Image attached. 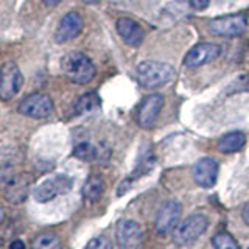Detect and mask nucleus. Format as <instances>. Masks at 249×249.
Returning <instances> with one entry per match:
<instances>
[{
    "mask_svg": "<svg viewBox=\"0 0 249 249\" xmlns=\"http://www.w3.org/2000/svg\"><path fill=\"white\" fill-rule=\"evenodd\" d=\"M175 78V69L159 61H145L137 66V80L146 89H158Z\"/></svg>",
    "mask_w": 249,
    "mask_h": 249,
    "instance_id": "1",
    "label": "nucleus"
},
{
    "mask_svg": "<svg viewBox=\"0 0 249 249\" xmlns=\"http://www.w3.org/2000/svg\"><path fill=\"white\" fill-rule=\"evenodd\" d=\"M62 70L70 81L76 84H88L95 76V66L89 56L81 52H70L62 58Z\"/></svg>",
    "mask_w": 249,
    "mask_h": 249,
    "instance_id": "2",
    "label": "nucleus"
},
{
    "mask_svg": "<svg viewBox=\"0 0 249 249\" xmlns=\"http://www.w3.org/2000/svg\"><path fill=\"white\" fill-rule=\"evenodd\" d=\"M209 221L204 215H192L173 229V241L178 246H189L196 241L207 229Z\"/></svg>",
    "mask_w": 249,
    "mask_h": 249,
    "instance_id": "3",
    "label": "nucleus"
},
{
    "mask_svg": "<svg viewBox=\"0 0 249 249\" xmlns=\"http://www.w3.org/2000/svg\"><path fill=\"white\" fill-rule=\"evenodd\" d=\"M73 181L72 178L67 175H54L47 178L39 185L35 187L33 198L36 202H50L54 198L66 195L72 190Z\"/></svg>",
    "mask_w": 249,
    "mask_h": 249,
    "instance_id": "4",
    "label": "nucleus"
},
{
    "mask_svg": "<svg viewBox=\"0 0 249 249\" xmlns=\"http://www.w3.org/2000/svg\"><path fill=\"white\" fill-rule=\"evenodd\" d=\"M210 31L220 37H237L241 36L248 28V19L245 14H228L216 18L210 22Z\"/></svg>",
    "mask_w": 249,
    "mask_h": 249,
    "instance_id": "5",
    "label": "nucleus"
},
{
    "mask_svg": "<svg viewBox=\"0 0 249 249\" xmlns=\"http://www.w3.org/2000/svg\"><path fill=\"white\" fill-rule=\"evenodd\" d=\"M115 237L120 249H140L145 238V232L137 221L122 220L117 224Z\"/></svg>",
    "mask_w": 249,
    "mask_h": 249,
    "instance_id": "6",
    "label": "nucleus"
},
{
    "mask_svg": "<svg viewBox=\"0 0 249 249\" xmlns=\"http://www.w3.org/2000/svg\"><path fill=\"white\" fill-rule=\"evenodd\" d=\"M53 101L45 93H31L19 103V112L31 119H45L53 112Z\"/></svg>",
    "mask_w": 249,
    "mask_h": 249,
    "instance_id": "7",
    "label": "nucleus"
},
{
    "mask_svg": "<svg viewBox=\"0 0 249 249\" xmlns=\"http://www.w3.org/2000/svg\"><path fill=\"white\" fill-rule=\"evenodd\" d=\"M23 84V76L16 62H6L0 69V98L11 100Z\"/></svg>",
    "mask_w": 249,
    "mask_h": 249,
    "instance_id": "8",
    "label": "nucleus"
},
{
    "mask_svg": "<svg viewBox=\"0 0 249 249\" xmlns=\"http://www.w3.org/2000/svg\"><path fill=\"white\" fill-rule=\"evenodd\" d=\"M221 54V47L212 44V42H201L196 44L195 47L189 50V53L184 58V66L185 67H199L209 64V62L215 61L216 58H220Z\"/></svg>",
    "mask_w": 249,
    "mask_h": 249,
    "instance_id": "9",
    "label": "nucleus"
},
{
    "mask_svg": "<svg viewBox=\"0 0 249 249\" xmlns=\"http://www.w3.org/2000/svg\"><path fill=\"white\" fill-rule=\"evenodd\" d=\"M163 107V97L160 93H151L146 98H143L142 103L137 109V123L140 128H151L158 120V117Z\"/></svg>",
    "mask_w": 249,
    "mask_h": 249,
    "instance_id": "10",
    "label": "nucleus"
},
{
    "mask_svg": "<svg viewBox=\"0 0 249 249\" xmlns=\"http://www.w3.org/2000/svg\"><path fill=\"white\" fill-rule=\"evenodd\" d=\"M30 184H31V178L25 173L6 176L5 181H3L5 198L10 202H13V204L23 202L28 196Z\"/></svg>",
    "mask_w": 249,
    "mask_h": 249,
    "instance_id": "11",
    "label": "nucleus"
},
{
    "mask_svg": "<svg viewBox=\"0 0 249 249\" xmlns=\"http://www.w3.org/2000/svg\"><path fill=\"white\" fill-rule=\"evenodd\" d=\"M181 210H182V207L178 201L163 202L162 207L159 209L158 215H156V223H154L156 231L162 233V235L170 233L178 226L179 216H181Z\"/></svg>",
    "mask_w": 249,
    "mask_h": 249,
    "instance_id": "12",
    "label": "nucleus"
},
{
    "mask_svg": "<svg viewBox=\"0 0 249 249\" xmlns=\"http://www.w3.org/2000/svg\"><path fill=\"white\" fill-rule=\"evenodd\" d=\"M218 178V162L215 159L204 158L199 159L193 167V179L199 187L210 189L213 187Z\"/></svg>",
    "mask_w": 249,
    "mask_h": 249,
    "instance_id": "13",
    "label": "nucleus"
},
{
    "mask_svg": "<svg viewBox=\"0 0 249 249\" xmlns=\"http://www.w3.org/2000/svg\"><path fill=\"white\" fill-rule=\"evenodd\" d=\"M83 30V19L81 16L72 11V13H67L64 18L61 19L59 25L54 31V41L56 42H67V41H72L73 37H76L78 35L81 33Z\"/></svg>",
    "mask_w": 249,
    "mask_h": 249,
    "instance_id": "14",
    "label": "nucleus"
},
{
    "mask_svg": "<svg viewBox=\"0 0 249 249\" xmlns=\"http://www.w3.org/2000/svg\"><path fill=\"white\" fill-rule=\"evenodd\" d=\"M117 31L123 41L131 47H139L145 39V30L140 27V23L129 18H120L117 20Z\"/></svg>",
    "mask_w": 249,
    "mask_h": 249,
    "instance_id": "15",
    "label": "nucleus"
},
{
    "mask_svg": "<svg viewBox=\"0 0 249 249\" xmlns=\"http://www.w3.org/2000/svg\"><path fill=\"white\" fill-rule=\"evenodd\" d=\"M245 143H246V136L243 132L232 131V132H228V134H224L220 139V142H218V150L226 154L237 153L245 146Z\"/></svg>",
    "mask_w": 249,
    "mask_h": 249,
    "instance_id": "16",
    "label": "nucleus"
},
{
    "mask_svg": "<svg viewBox=\"0 0 249 249\" xmlns=\"http://www.w3.org/2000/svg\"><path fill=\"white\" fill-rule=\"evenodd\" d=\"M31 249H62V241L58 233L41 232L35 237Z\"/></svg>",
    "mask_w": 249,
    "mask_h": 249,
    "instance_id": "17",
    "label": "nucleus"
},
{
    "mask_svg": "<svg viewBox=\"0 0 249 249\" xmlns=\"http://www.w3.org/2000/svg\"><path fill=\"white\" fill-rule=\"evenodd\" d=\"M103 192H105V181H103V178L98 176V175H92L88 179V182L84 184V189H83L84 198L89 199V201L100 199Z\"/></svg>",
    "mask_w": 249,
    "mask_h": 249,
    "instance_id": "18",
    "label": "nucleus"
},
{
    "mask_svg": "<svg viewBox=\"0 0 249 249\" xmlns=\"http://www.w3.org/2000/svg\"><path fill=\"white\" fill-rule=\"evenodd\" d=\"M73 154L76 156L78 159H81V160H86V162H93V160H97L98 159V156H100V151H98V148L90 143V142H80V143H76L75 145V150H73Z\"/></svg>",
    "mask_w": 249,
    "mask_h": 249,
    "instance_id": "19",
    "label": "nucleus"
},
{
    "mask_svg": "<svg viewBox=\"0 0 249 249\" xmlns=\"http://www.w3.org/2000/svg\"><path fill=\"white\" fill-rule=\"evenodd\" d=\"M100 105V98L97 97V93H86V95L80 97L75 103V112L76 114H84L90 112Z\"/></svg>",
    "mask_w": 249,
    "mask_h": 249,
    "instance_id": "20",
    "label": "nucleus"
},
{
    "mask_svg": "<svg viewBox=\"0 0 249 249\" xmlns=\"http://www.w3.org/2000/svg\"><path fill=\"white\" fill-rule=\"evenodd\" d=\"M212 245L215 249H240L237 240L228 232H218L212 238Z\"/></svg>",
    "mask_w": 249,
    "mask_h": 249,
    "instance_id": "21",
    "label": "nucleus"
},
{
    "mask_svg": "<svg viewBox=\"0 0 249 249\" xmlns=\"http://www.w3.org/2000/svg\"><path fill=\"white\" fill-rule=\"evenodd\" d=\"M84 249H112V243L107 237L98 235V237H93L92 240H89L88 245L84 246Z\"/></svg>",
    "mask_w": 249,
    "mask_h": 249,
    "instance_id": "22",
    "label": "nucleus"
},
{
    "mask_svg": "<svg viewBox=\"0 0 249 249\" xmlns=\"http://www.w3.org/2000/svg\"><path fill=\"white\" fill-rule=\"evenodd\" d=\"M209 3H210V0H190V5L195 8V10H204V8H207Z\"/></svg>",
    "mask_w": 249,
    "mask_h": 249,
    "instance_id": "23",
    "label": "nucleus"
},
{
    "mask_svg": "<svg viewBox=\"0 0 249 249\" xmlns=\"http://www.w3.org/2000/svg\"><path fill=\"white\" fill-rule=\"evenodd\" d=\"M241 216H243V221L249 226V202L245 206V209H243V213H241Z\"/></svg>",
    "mask_w": 249,
    "mask_h": 249,
    "instance_id": "24",
    "label": "nucleus"
},
{
    "mask_svg": "<svg viewBox=\"0 0 249 249\" xmlns=\"http://www.w3.org/2000/svg\"><path fill=\"white\" fill-rule=\"evenodd\" d=\"M10 249H25V245H23L20 240H16L10 245Z\"/></svg>",
    "mask_w": 249,
    "mask_h": 249,
    "instance_id": "25",
    "label": "nucleus"
},
{
    "mask_svg": "<svg viewBox=\"0 0 249 249\" xmlns=\"http://www.w3.org/2000/svg\"><path fill=\"white\" fill-rule=\"evenodd\" d=\"M42 2L47 5V6H50V8H53V6H56L59 2H61V0H42Z\"/></svg>",
    "mask_w": 249,
    "mask_h": 249,
    "instance_id": "26",
    "label": "nucleus"
},
{
    "mask_svg": "<svg viewBox=\"0 0 249 249\" xmlns=\"http://www.w3.org/2000/svg\"><path fill=\"white\" fill-rule=\"evenodd\" d=\"M3 218H5V210H3V207H2V206H0V224H2Z\"/></svg>",
    "mask_w": 249,
    "mask_h": 249,
    "instance_id": "27",
    "label": "nucleus"
},
{
    "mask_svg": "<svg viewBox=\"0 0 249 249\" xmlns=\"http://www.w3.org/2000/svg\"><path fill=\"white\" fill-rule=\"evenodd\" d=\"M84 3H97V2H100V0H83Z\"/></svg>",
    "mask_w": 249,
    "mask_h": 249,
    "instance_id": "28",
    "label": "nucleus"
}]
</instances>
